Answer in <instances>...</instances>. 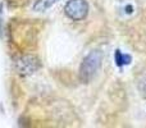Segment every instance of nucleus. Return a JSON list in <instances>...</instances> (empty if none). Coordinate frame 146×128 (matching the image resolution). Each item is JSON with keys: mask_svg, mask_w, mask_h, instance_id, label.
Segmentation results:
<instances>
[{"mask_svg": "<svg viewBox=\"0 0 146 128\" xmlns=\"http://www.w3.org/2000/svg\"><path fill=\"white\" fill-rule=\"evenodd\" d=\"M103 60V54L99 50H94L83 59L82 64L80 68V78L82 82H88L92 80V77L96 74L101 65Z\"/></svg>", "mask_w": 146, "mask_h": 128, "instance_id": "nucleus-1", "label": "nucleus"}, {"mask_svg": "<svg viewBox=\"0 0 146 128\" xmlns=\"http://www.w3.org/2000/svg\"><path fill=\"white\" fill-rule=\"evenodd\" d=\"M64 13L72 21H83L88 14V4L86 0H69L64 7Z\"/></svg>", "mask_w": 146, "mask_h": 128, "instance_id": "nucleus-2", "label": "nucleus"}, {"mask_svg": "<svg viewBox=\"0 0 146 128\" xmlns=\"http://www.w3.org/2000/svg\"><path fill=\"white\" fill-rule=\"evenodd\" d=\"M114 58H115V64L118 65V67L128 65V64H131V62H132L131 55H128V54H123L121 50H117L115 51Z\"/></svg>", "mask_w": 146, "mask_h": 128, "instance_id": "nucleus-3", "label": "nucleus"}, {"mask_svg": "<svg viewBox=\"0 0 146 128\" xmlns=\"http://www.w3.org/2000/svg\"><path fill=\"white\" fill-rule=\"evenodd\" d=\"M31 1H32V0H7L8 4L14 8L26 7V5H28V3H31Z\"/></svg>", "mask_w": 146, "mask_h": 128, "instance_id": "nucleus-5", "label": "nucleus"}, {"mask_svg": "<svg viewBox=\"0 0 146 128\" xmlns=\"http://www.w3.org/2000/svg\"><path fill=\"white\" fill-rule=\"evenodd\" d=\"M56 1H58V0H37V3L35 4L33 8H35L37 12H44V10L49 9L50 7H53Z\"/></svg>", "mask_w": 146, "mask_h": 128, "instance_id": "nucleus-4", "label": "nucleus"}]
</instances>
